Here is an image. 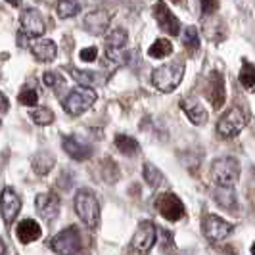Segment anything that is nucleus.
<instances>
[{
	"label": "nucleus",
	"mask_w": 255,
	"mask_h": 255,
	"mask_svg": "<svg viewBox=\"0 0 255 255\" xmlns=\"http://www.w3.org/2000/svg\"><path fill=\"white\" fill-rule=\"evenodd\" d=\"M186 71V64L182 58H177L169 64L159 65L152 73V85L159 92H173L179 89V85L182 83V77Z\"/></svg>",
	"instance_id": "f257e3e1"
},
{
	"label": "nucleus",
	"mask_w": 255,
	"mask_h": 255,
	"mask_svg": "<svg viewBox=\"0 0 255 255\" xmlns=\"http://www.w3.org/2000/svg\"><path fill=\"white\" fill-rule=\"evenodd\" d=\"M211 179L215 182V186L234 188L238 179H240V163H238V159H234L230 155L217 157L211 163Z\"/></svg>",
	"instance_id": "f03ea898"
},
{
	"label": "nucleus",
	"mask_w": 255,
	"mask_h": 255,
	"mask_svg": "<svg viewBox=\"0 0 255 255\" xmlns=\"http://www.w3.org/2000/svg\"><path fill=\"white\" fill-rule=\"evenodd\" d=\"M75 213L83 221L85 227L96 229L100 223V204L96 200V196L90 190H79L75 194Z\"/></svg>",
	"instance_id": "7ed1b4c3"
},
{
	"label": "nucleus",
	"mask_w": 255,
	"mask_h": 255,
	"mask_svg": "<svg viewBox=\"0 0 255 255\" xmlns=\"http://www.w3.org/2000/svg\"><path fill=\"white\" fill-rule=\"evenodd\" d=\"M98 100L96 90L90 87H77L73 89L64 100V110L69 115H83L85 112H89L90 108L94 106V102Z\"/></svg>",
	"instance_id": "20e7f679"
},
{
	"label": "nucleus",
	"mask_w": 255,
	"mask_h": 255,
	"mask_svg": "<svg viewBox=\"0 0 255 255\" xmlns=\"http://www.w3.org/2000/svg\"><path fill=\"white\" fill-rule=\"evenodd\" d=\"M81 246H83V240L77 227H67L62 232H58L50 242V248L58 255H77L81 252Z\"/></svg>",
	"instance_id": "39448f33"
},
{
	"label": "nucleus",
	"mask_w": 255,
	"mask_h": 255,
	"mask_svg": "<svg viewBox=\"0 0 255 255\" xmlns=\"http://www.w3.org/2000/svg\"><path fill=\"white\" fill-rule=\"evenodd\" d=\"M246 121H248L246 114L238 106H234V108H230L229 112H225V114L221 115V119H219L217 123V132L223 138H234V136H238L244 130Z\"/></svg>",
	"instance_id": "423d86ee"
},
{
	"label": "nucleus",
	"mask_w": 255,
	"mask_h": 255,
	"mask_svg": "<svg viewBox=\"0 0 255 255\" xmlns=\"http://www.w3.org/2000/svg\"><path fill=\"white\" fill-rule=\"evenodd\" d=\"M157 242V229L152 221H142L138 225V229L132 236V242H130V248L132 252L138 255H148L152 252V248Z\"/></svg>",
	"instance_id": "0eeeda50"
},
{
	"label": "nucleus",
	"mask_w": 255,
	"mask_h": 255,
	"mask_svg": "<svg viewBox=\"0 0 255 255\" xmlns=\"http://www.w3.org/2000/svg\"><path fill=\"white\" fill-rule=\"evenodd\" d=\"M155 207L159 211V215L171 223H177L184 217V205L180 202V198L173 192H163L157 200H155Z\"/></svg>",
	"instance_id": "6e6552de"
},
{
	"label": "nucleus",
	"mask_w": 255,
	"mask_h": 255,
	"mask_svg": "<svg viewBox=\"0 0 255 255\" xmlns=\"http://www.w3.org/2000/svg\"><path fill=\"white\" fill-rule=\"evenodd\" d=\"M202 229H204L205 238L209 242H223V240H227L230 234H232L234 225L229 223V221H225V219L217 217V215H207L204 219Z\"/></svg>",
	"instance_id": "1a4fd4ad"
},
{
	"label": "nucleus",
	"mask_w": 255,
	"mask_h": 255,
	"mask_svg": "<svg viewBox=\"0 0 255 255\" xmlns=\"http://www.w3.org/2000/svg\"><path fill=\"white\" fill-rule=\"evenodd\" d=\"M19 25H21V33L29 38H37L44 35V31H46L44 17L37 8H27L19 17Z\"/></svg>",
	"instance_id": "9d476101"
},
{
	"label": "nucleus",
	"mask_w": 255,
	"mask_h": 255,
	"mask_svg": "<svg viewBox=\"0 0 255 255\" xmlns=\"http://www.w3.org/2000/svg\"><path fill=\"white\" fill-rule=\"evenodd\" d=\"M125 46H127V31L121 29V27L110 31L108 37H106V58L114 60L115 64H119L121 58H123Z\"/></svg>",
	"instance_id": "9b49d317"
},
{
	"label": "nucleus",
	"mask_w": 255,
	"mask_h": 255,
	"mask_svg": "<svg viewBox=\"0 0 255 255\" xmlns=\"http://www.w3.org/2000/svg\"><path fill=\"white\" fill-rule=\"evenodd\" d=\"M19 209H21V200L19 196L15 194L13 188H4L0 194V213L6 225H12L15 217L19 215Z\"/></svg>",
	"instance_id": "f8f14e48"
},
{
	"label": "nucleus",
	"mask_w": 255,
	"mask_h": 255,
	"mask_svg": "<svg viewBox=\"0 0 255 255\" xmlns=\"http://www.w3.org/2000/svg\"><path fill=\"white\" fill-rule=\"evenodd\" d=\"M153 17H155V21H157L159 29H163L165 33L173 35V37H177V35L180 33L179 17L167 8V4L157 2V4L153 6Z\"/></svg>",
	"instance_id": "ddd939ff"
},
{
	"label": "nucleus",
	"mask_w": 255,
	"mask_h": 255,
	"mask_svg": "<svg viewBox=\"0 0 255 255\" xmlns=\"http://www.w3.org/2000/svg\"><path fill=\"white\" fill-rule=\"evenodd\" d=\"M35 205H37V211L46 221H54V219L58 217V213H60V198L54 192L38 194L37 200H35Z\"/></svg>",
	"instance_id": "4468645a"
},
{
	"label": "nucleus",
	"mask_w": 255,
	"mask_h": 255,
	"mask_svg": "<svg viewBox=\"0 0 255 255\" xmlns=\"http://www.w3.org/2000/svg\"><path fill=\"white\" fill-rule=\"evenodd\" d=\"M225 79L219 71H213L207 83V100L213 104V108L219 110L225 104Z\"/></svg>",
	"instance_id": "2eb2a0df"
},
{
	"label": "nucleus",
	"mask_w": 255,
	"mask_h": 255,
	"mask_svg": "<svg viewBox=\"0 0 255 255\" xmlns=\"http://www.w3.org/2000/svg\"><path fill=\"white\" fill-rule=\"evenodd\" d=\"M110 21H112V13L104 12V10H96V12H90L85 17V29L92 35H104L110 27Z\"/></svg>",
	"instance_id": "dca6fc26"
},
{
	"label": "nucleus",
	"mask_w": 255,
	"mask_h": 255,
	"mask_svg": "<svg viewBox=\"0 0 255 255\" xmlns=\"http://www.w3.org/2000/svg\"><path fill=\"white\" fill-rule=\"evenodd\" d=\"M180 108L184 110V114L186 117L190 119L194 125H205L207 123V110H205L204 106L200 104V100H196V98H184V100H180Z\"/></svg>",
	"instance_id": "f3484780"
},
{
	"label": "nucleus",
	"mask_w": 255,
	"mask_h": 255,
	"mask_svg": "<svg viewBox=\"0 0 255 255\" xmlns=\"http://www.w3.org/2000/svg\"><path fill=\"white\" fill-rule=\"evenodd\" d=\"M64 152L77 161H85L92 155V148L83 140H79L77 136H65L64 138Z\"/></svg>",
	"instance_id": "a211bd4d"
},
{
	"label": "nucleus",
	"mask_w": 255,
	"mask_h": 255,
	"mask_svg": "<svg viewBox=\"0 0 255 255\" xmlns=\"http://www.w3.org/2000/svg\"><path fill=\"white\" fill-rule=\"evenodd\" d=\"M40 234H42V229H40V225L35 219H23L15 229V236L21 244L35 242V240L40 238Z\"/></svg>",
	"instance_id": "6ab92c4d"
},
{
	"label": "nucleus",
	"mask_w": 255,
	"mask_h": 255,
	"mask_svg": "<svg viewBox=\"0 0 255 255\" xmlns=\"http://www.w3.org/2000/svg\"><path fill=\"white\" fill-rule=\"evenodd\" d=\"M31 54L37 58L38 62H52L58 54V46L50 38H40L31 44Z\"/></svg>",
	"instance_id": "aec40b11"
},
{
	"label": "nucleus",
	"mask_w": 255,
	"mask_h": 255,
	"mask_svg": "<svg viewBox=\"0 0 255 255\" xmlns=\"http://www.w3.org/2000/svg\"><path fill=\"white\" fill-rule=\"evenodd\" d=\"M115 146H117V150L123 153V155H136V153L140 152V144L134 140L132 136H128V134H117L115 136Z\"/></svg>",
	"instance_id": "412c9836"
},
{
	"label": "nucleus",
	"mask_w": 255,
	"mask_h": 255,
	"mask_svg": "<svg viewBox=\"0 0 255 255\" xmlns=\"http://www.w3.org/2000/svg\"><path fill=\"white\" fill-rule=\"evenodd\" d=\"M213 198L221 207L225 209H234L236 207V194H234V188H223V186H217L215 192H213Z\"/></svg>",
	"instance_id": "4be33fe9"
},
{
	"label": "nucleus",
	"mask_w": 255,
	"mask_h": 255,
	"mask_svg": "<svg viewBox=\"0 0 255 255\" xmlns=\"http://www.w3.org/2000/svg\"><path fill=\"white\" fill-rule=\"evenodd\" d=\"M54 167V155L50 152H38L33 157V171L37 175H46L50 173V169Z\"/></svg>",
	"instance_id": "5701e85b"
},
{
	"label": "nucleus",
	"mask_w": 255,
	"mask_h": 255,
	"mask_svg": "<svg viewBox=\"0 0 255 255\" xmlns=\"http://www.w3.org/2000/svg\"><path fill=\"white\" fill-rule=\"evenodd\" d=\"M171 54H173V42L167 40V38H157L148 50V56L155 58V60H163Z\"/></svg>",
	"instance_id": "b1692460"
},
{
	"label": "nucleus",
	"mask_w": 255,
	"mask_h": 255,
	"mask_svg": "<svg viewBox=\"0 0 255 255\" xmlns=\"http://www.w3.org/2000/svg\"><path fill=\"white\" fill-rule=\"evenodd\" d=\"M81 10H83L81 0H60L58 2V8H56V12H58V15L62 19H69V17L77 15Z\"/></svg>",
	"instance_id": "393cba45"
},
{
	"label": "nucleus",
	"mask_w": 255,
	"mask_h": 255,
	"mask_svg": "<svg viewBox=\"0 0 255 255\" xmlns=\"http://www.w3.org/2000/svg\"><path fill=\"white\" fill-rule=\"evenodd\" d=\"M71 75H73V79H75L81 87H90V89H94V87L100 83V77H98V73H94V71L73 69V73H71Z\"/></svg>",
	"instance_id": "a878e982"
},
{
	"label": "nucleus",
	"mask_w": 255,
	"mask_h": 255,
	"mask_svg": "<svg viewBox=\"0 0 255 255\" xmlns=\"http://www.w3.org/2000/svg\"><path fill=\"white\" fill-rule=\"evenodd\" d=\"M238 79H240V85H242L244 89H255V65L250 64V62H244Z\"/></svg>",
	"instance_id": "bb28decb"
},
{
	"label": "nucleus",
	"mask_w": 255,
	"mask_h": 255,
	"mask_svg": "<svg viewBox=\"0 0 255 255\" xmlns=\"http://www.w3.org/2000/svg\"><path fill=\"white\" fill-rule=\"evenodd\" d=\"M144 180H146L152 188H157V186L163 182V173L155 165H152V163H144Z\"/></svg>",
	"instance_id": "cd10ccee"
},
{
	"label": "nucleus",
	"mask_w": 255,
	"mask_h": 255,
	"mask_svg": "<svg viewBox=\"0 0 255 255\" xmlns=\"http://www.w3.org/2000/svg\"><path fill=\"white\" fill-rule=\"evenodd\" d=\"M182 44L188 48L190 52H196L200 48V35L196 27H186L182 33Z\"/></svg>",
	"instance_id": "c85d7f7f"
},
{
	"label": "nucleus",
	"mask_w": 255,
	"mask_h": 255,
	"mask_svg": "<svg viewBox=\"0 0 255 255\" xmlns=\"http://www.w3.org/2000/svg\"><path fill=\"white\" fill-rule=\"evenodd\" d=\"M31 119L37 123V125H50L52 121H54V112H52L50 108H37V110H33L31 112Z\"/></svg>",
	"instance_id": "c756f323"
},
{
	"label": "nucleus",
	"mask_w": 255,
	"mask_h": 255,
	"mask_svg": "<svg viewBox=\"0 0 255 255\" xmlns=\"http://www.w3.org/2000/svg\"><path fill=\"white\" fill-rule=\"evenodd\" d=\"M17 102L21 104V106H27V108H33V106H37V104H38V94H37V90L31 89V87H23V89L19 90Z\"/></svg>",
	"instance_id": "7c9ffc66"
},
{
	"label": "nucleus",
	"mask_w": 255,
	"mask_h": 255,
	"mask_svg": "<svg viewBox=\"0 0 255 255\" xmlns=\"http://www.w3.org/2000/svg\"><path fill=\"white\" fill-rule=\"evenodd\" d=\"M42 83H44L46 87H50V89H56V87H62V85H64V77L54 73V71H48V73L42 75Z\"/></svg>",
	"instance_id": "2f4dec72"
},
{
	"label": "nucleus",
	"mask_w": 255,
	"mask_h": 255,
	"mask_svg": "<svg viewBox=\"0 0 255 255\" xmlns=\"http://www.w3.org/2000/svg\"><path fill=\"white\" fill-rule=\"evenodd\" d=\"M79 58L83 60V62H96L98 60V48H94V46H89V48H83V50L79 52Z\"/></svg>",
	"instance_id": "473e14b6"
},
{
	"label": "nucleus",
	"mask_w": 255,
	"mask_h": 255,
	"mask_svg": "<svg viewBox=\"0 0 255 255\" xmlns=\"http://www.w3.org/2000/svg\"><path fill=\"white\" fill-rule=\"evenodd\" d=\"M200 6H202V13L204 15H213L217 12L219 2L217 0H200Z\"/></svg>",
	"instance_id": "72a5a7b5"
},
{
	"label": "nucleus",
	"mask_w": 255,
	"mask_h": 255,
	"mask_svg": "<svg viewBox=\"0 0 255 255\" xmlns=\"http://www.w3.org/2000/svg\"><path fill=\"white\" fill-rule=\"evenodd\" d=\"M8 106H10V102H8L6 94H4V92H0V110H2V112H8Z\"/></svg>",
	"instance_id": "f704fd0d"
},
{
	"label": "nucleus",
	"mask_w": 255,
	"mask_h": 255,
	"mask_svg": "<svg viewBox=\"0 0 255 255\" xmlns=\"http://www.w3.org/2000/svg\"><path fill=\"white\" fill-rule=\"evenodd\" d=\"M8 254V250H6V244H4V240L0 238V255H6Z\"/></svg>",
	"instance_id": "c9c22d12"
},
{
	"label": "nucleus",
	"mask_w": 255,
	"mask_h": 255,
	"mask_svg": "<svg viewBox=\"0 0 255 255\" xmlns=\"http://www.w3.org/2000/svg\"><path fill=\"white\" fill-rule=\"evenodd\" d=\"M8 2H10L12 6H15V8H19V6H21V0H8Z\"/></svg>",
	"instance_id": "e433bc0d"
},
{
	"label": "nucleus",
	"mask_w": 255,
	"mask_h": 255,
	"mask_svg": "<svg viewBox=\"0 0 255 255\" xmlns=\"http://www.w3.org/2000/svg\"><path fill=\"white\" fill-rule=\"evenodd\" d=\"M252 255H255V244L252 246Z\"/></svg>",
	"instance_id": "4c0bfd02"
},
{
	"label": "nucleus",
	"mask_w": 255,
	"mask_h": 255,
	"mask_svg": "<svg viewBox=\"0 0 255 255\" xmlns=\"http://www.w3.org/2000/svg\"><path fill=\"white\" fill-rule=\"evenodd\" d=\"M171 2H182V0H171Z\"/></svg>",
	"instance_id": "58836bf2"
}]
</instances>
